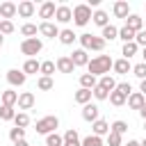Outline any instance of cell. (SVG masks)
<instances>
[{"label": "cell", "instance_id": "7a4b0ae2", "mask_svg": "<svg viewBox=\"0 0 146 146\" xmlns=\"http://www.w3.org/2000/svg\"><path fill=\"white\" fill-rule=\"evenodd\" d=\"M89 21H91V7H89V5H78V7H73V23H75V25L84 27Z\"/></svg>", "mask_w": 146, "mask_h": 146}, {"label": "cell", "instance_id": "f35d334b", "mask_svg": "<svg viewBox=\"0 0 146 146\" xmlns=\"http://www.w3.org/2000/svg\"><path fill=\"white\" fill-rule=\"evenodd\" d=\"M14 116H16L14 107H7V105L0 107V119H2V121H14Z\"/></svg>", "mask_w": 146, "mask_h": 146}, {"label": "cell", "instance_id": "8fae6325", "mask_svg": "<svg viewBox=\"0 0 146 146\" xmlns=\"http://www.w3.org/2000/svg\"><path fill=\"white\" fill-rule=\"evenodd\" d=\"M125 21H128V23H125V27H130V30H132L135 34L144 30V18H141V16H137V14H130V16L125 18Z\"/></svg>", "mask_w": 146, "mask_h": 146}, {"label": "cell", "instance_id": "681fc988", "mask_svg": "<svg viewBox=\"0 0 146 146\" xmlns=\"http://www.w3.org/2000/svg\"><path fill=\"white\" fill-rule=\"evenodd\" d=\"M139 116H141V119H144V121H146V100H144V105H141V107H139Z\"/></svg>", "mask_w": 146, "mask_h": 146}, {"label": "cell", "instance_id": "bcb514c9", "mask_svg": "<svg viewBox=\"0 0 146 146\" xmlns=\"http://www.w3.org/2000/svg\"><path fill=\"white\" fill-rule=\"evenodd\" d=\"M107 144H110V146H121V135L110 132V135H107Z\"/></svg>", "mask_w": 146, "mask_h": 146}, {"label": "cell", "instance_id": "52a82bcc", "mask_svg": "<svg viewBox=\"0 0 146 146\" xmlns=\"http://www.w3.org/2000/svg\"><path fill=\"white\" fill-rule=\"evenodd\" d=\"M98 114H100V110H98V105H94V103H87L84 107H82V119L84 121H98Z\"/></svg>", "mask_w": 146, "mask_h": 146}, {"label": "cell", "instance_id": "74e56055", "mask_svg": "<svg viewBox=\"0 0 146 146\" xmlns=\"http://www.w3.org/2000/svg\"><path fill=\"white\" fill-rule=\"evenodd\" d=\"M9 139H11L14 144H16V141H23V139H25V130H23V128H11V130H9Z\"/></svg>", "mask_w": 146, "mask_h": 146}, {"label": "cell", "instance_id": "2e32d148", "mask_svg": "<svg viewBox=\"0 0 146 146\" xmlns=\"http://www.w3.org/2000/svg\"><path fill=\"white\" fill-rule=\"evenodd\" d=\"M114 16H116V18H128V16H130V5H128L125 0L114 2Z\"/></svg>", "mask_w": 146, "mask_h": 146}, {"label": "cell", "instance_id": "4fadbf2b", "mask_svg": "<svg viewBox=\"0 0 146 146\" xmlns=\"http://www.w3.org/2000/svg\"><path fill=\"white\" fill-rule=\"evenodd\" d=\"M55 66H57V71H59V73H73V68H75L68 55H64V57H59V59L55 62Z\"/></svg>", "mask_w": 146, "mask_h": 146}, {"label": "cell", "instance_id": "83f0119b", "mask_svg": "<svg viewBox=\"0 0 146 146\" xmlns=\"http://www.w3.org/2000/svg\"><path fill=\"white\" fill-rule=\"evenodd\" d=\"M96 84H98V82H96L94 75H89V73H82V75H80V87H82V89H94Z\"/></svg>", "mask_w": 146, "mask_h": 146}, {"label": "cell", "instance_id": "e575fe53", "mask_svg": "<svg viewBox=\"0 0 146 146\" xmlns=\"http://www.w3.org/2000/svg\"><path fill=\"white\" fill-rule=\"evenodd\" d=\"M39 66H41V64H39L36 59H27V62L23 64V73H25V75H27V73H39Z\"/></svg>", "mask_w": 146, "mask_h": 146}, {"label": "cell", "instance_id": "ab89813d", "mask_svg": "<svg viewBox=\"0 0 146 146\" xmlns=\"http://www.w3.org/2000/svg\"><path fill=\"white\" fill-rule=\"evenodd\" d=\"M80 146H103V139L96 137V135H89V137H84L80 141Z\"/></svg>", "mask_w": 146, "mask_h": 146}, {"label": "cell", "instance_id": "e0dca14e", "mask_svg": "<svg viewBox=\"0 0 146 146\" xmlns=\"http://www.w3.org/2000/svg\"><path fill=\"white\" fill-rule=\"evenodd\" d=\"M55 11H57V7H55V2H43L41 7H39V16L41 18H55Z\"/></svg>", "mask_w": 146, "mask_h": 146}, {"label": "cell", "instance_id": "7402d4cb", "mask_svg": "<svg viewBox=\"0 0 146 146\" xmlns=\"http://www.w3.org/2000/svg\"><path fill=\"white\" fill-rule=\"evenodd\" d=\"M103 41H112V39H119V30L114 25H105L103 27V34H100Z\"/></svg>", "mask_w": 146, "mask_h": 146}, {"label": "cell", "instance_id": "f907efd6", "mask_svg": "<svg viewBox=\"0 0 146 146\" xmlns=\"http://www.w3.org/2000/svg\"><path fill=\"white\" fill-rule=\"evenodd\" d=\"M125 146H139V141H135V139H130V141H128Z\"/></svg>", "mask_w": 146, "mask_h": 146}, {"label": "cell", "instance_id": "ffe728a7", "mask_svg": "<svg viewBox=\"0 0 146 146\" xmlns=\"http://www.w3.org/2000/svg\"><path fill=\"white\" fill-rule=\"evenodd\" d=\"M144 100H146V98H144V96H141L139 91H132V94L128 96V105H130L132 110H139V107L144 105Z\"/></svg>", "mask_w": 146, "mask_h": 146}, {"label": "cell", "instance_id": "6f0895ef", "mask_svg": "<svg viewBox=\"0 0 146 146\" xmlns=\"http://www.w3.org/2000/svg\"><path fill=\"white\" fill-rule=\"evenodd\" d=\"M144 30H146V21H144Z\"/></svg>", "mask_w": 146, "mask_h": 146}, {"label": "cell", "instance_id": "d6a6232c", "mask_svg": "<svg viewBox=\"0 0 146 146\" xmlns=\"http://www.w3.org/2000/svg\"><path fill=\"white\" fill-rule=\"evenodd\" d=\"M119 39H123V43H130V41H135V32L123 25V27L119 30Z\"/></svg>", "mask_w": 146, "mask_h": 146}, {"label": "cell", "instance_id": "ee69618b", "mask_svg": "<svg viewBox=\"0 0 146 146\" xmlns=\"http://www.w3.org/2000/svg\"><path fill=\"white\" fill-rule=\"evenodd\" d=\"M116 91H121V94L128 98V96L132 94V87H130V82H119V84H116Z\"/></svg>", "mask_w": 146, "mask_h": 146}, {"label": "cell", "instance_id": "f546056e", "mask_svg": "<svg viewBox=\"0 0 146 146\" xmlns=\"http://www.w3.org/2000/svg\"><path fill=\"white\" fill-rule=\"evenodd\" d=\"M125 100H128V98H125V96H123L121 91H116V89H114V91L110 94V103H112L114 107H121V105H123Z\"/></svg>", "mask_w": 146, "mask_h": 146}, {"label": "cell", "instance_id": "db71d44e", "mask_svg": "<svg viewBox=\"0 0 146 146\" xmlns=\"http://www.w3.org/2000/svg\"><path fill=\"white\" fill-rule=\"evenodd\" d=\"M64 146H80V144H64Z\"/></svg>", "mask_w": 146, "mask_h": 146}, {"label": "cell", "instance_id": "ba28073f", "mask_svg": "<svg viewBox=\"0 0 146 146\" xmlns=\"http://www.w3.org/2000/svg\"><path fill=\"white\" fill-rule=\"evenodd\" d=\"M39 32H41L43 36H48V39H55V36H59V30H57V25H55V23H50V21H43V23L39 25Z\"/></svg>", "mask_w": 146, "mask_h": 146}, {"label": "cell", "instance_id": "3957f363", "mask_svg": "<svg viewBox=\"0 0 146 146\" xmlns=\"http://www.w3.org/2000/svg\"><path fill=\"white\" fill-rule=\"evenodd\" d=\"M57 125H59V119L57 116H43V119H39L36 121V132L39 135H50V132H55L57 130Z\"/></svg>", "mask_w": 146, "mask_h": 146}, {"label": "cell", "instance_id": "c3c4849f", "mask_svg": "<svg viewBox=\"0 0 146 146\" xmlns=\"http://www.w3.org/2000/svg\"><path fill=\"white\" fill-rule=\"evenodd\" d=\"M139 94L146 98V80H141V84H139Z\"/></svg>", "mask_w": 146, "mask_h": 146}, {"label": "cell", "instance_id": "603a6c76", "mask_svg": "<svg viewBox=\"0 0 146 146\" xmlns=\"http://www.w3.org/2000/svg\"><path fill=\"white\" fill-rule=\"evenodd\" d=\"M112 68L123 75V73H128L132 66H130V59H116V62H112Z\"/></svg>", "mask_w": 146, "mask_h": 146}, {"label": "cell", "instance_id": "f5cc1de1", "mask_svg": "<svg viewBox=\"0 0 146 146\" xmlns=\"http://www.w3.org/2000/svg\"><path fill=\"white\" fill-rule=\"evenodd\" d=\"M141 55H144V64H146V48H144V52H141Z\"/></svg>", "mask_w": 146, "mask_h": 146}, {"label": "cell", "instance_id": "f6af8a7d", "mask_svg": "<svg viewBox=\"0 0 146 146\" xmlns=\"http://www.w3.org/2000/svg\"><path fill=\"white\" fill-rule=\"evenodd\" d=\"M14 32V23L11 21H0V34H11Z\"/></svg>", "mask_w": 146, "mask_h": 146}, {"label": "cell", "instance_id": "1f68e13d", "mask_svg": "<svg viewBox=\"0 0 146 146\" xmlns=\"http://www.w3.org/2000/svg\"><path fill=\"white\" fill-rule=\"evenodd\" d=\"M64 144H80V135H78L75 128H71V130L64 132Z\"/></svg>", "mask_w": 146, "mask_h": 146}, {"label": "cell", "instance_id": "277c9868", "mask_svg": "<svg viewBox=\"0 0 146 146\" xmlns=\"http://www.w3.org/2000/svg\"><path fill=\"white\" fill-rule=\"evenodd\" d=\"M80 43H82V50H103L105 48V41L94 34H80Z\"/></svg>", "mask_w": 146, "mask_h": 146}, {"label": "cell", "instance_id": "11a10c76", "mask_svg": "<svg viewBox=\"0 0 146 146\" xmlns=\"http://www.w3.org/2000/svg\"><path fill=\"white\" fill-rule=\"evenodd\" d=\"M2 41H5V36H2V34H0V46H2Z\"/></svg>", "mask_w": 146, "mask_h": 146}, {"label": "cell", "instance_id": "d6986e66", "mask_svg": "<svg viewBox=\"0 0 146 146\" xmlns=\"http://www.w3.org/2000/svg\"><path fill=\"white\" fill-rule=\"evenodd\" d=\"M73 98H75V103L87 105V103L91 100V89H82V87H80V89L75 91V96H73Z\"/></svg>", "mask_w": 146, "mask_h": 146}, {"label": "cell", "instance_id": "7c38bea8", "mask_svg": "<svg viewBox=\"0 0 146 146\" xmlns=\"http://www.w3.org/2000/svg\"><path fill=\"white\" fill-rule=\"evenodd\" d=\"M16 14H18V16H23V18H30V16L34 14V2L23 0L21 5H16Z\"/></svg>", "mask_w": 146, "mask_h": 146}, {"label": "cell", "instance_id": "cb8c5ba5", "mask_svg": "<svg viewBox=\"0 0 146 146\" xmlns=\"http://www.w3.org/2000/svg\"><path fill=\"white\" fill-rule=\"evenodd\" d=\"M98 87H103L105 91H110V94H112V91L116 89V80H114L112 75H103V78H100V82H98Z\"/></svg>", "mask_w": 146, "mask_h": 146}, {"label": "cell", "instance_id": "9c48e42d", "mask_svg": "<svg viewBox=\"0 0 146 146\" xmlns=\"http://www.w3.org/2000/svg\"><path fill=\"white\" fill-rule=\"evenodd\" d=\"M68 57H71L73 66H87V64H89V55H87V50H82V48L73 50V55H68Z\"/></svg>", "mask_w": 146, "mask_h": 146}, {"label": "cell", "instance_id": "44dd1931", "mask_svg": "<svg viewBox=\"0 0 146 146\" xmlns=\"http://www.w3.org/2000/svg\"><path fill=\"white\" fill-rule=\"evenodd\" d=\"M91 21H94V23H96L98 27H105V25H110V23H107L110 18H107V14H105L103 9H98V11H94V14H91Z\"/></svg>", "mask_w": 146, "mask_h": 146}, {"label": "cell", "instance_id": "8992f818", "mask_svg": "<svg viewBox=\"0 0 146 146\" xmlns=\"http://www.w3.org/2000/svg\"><path fill=\"white\" fill-rule=\"evenodd\" d=\"M25 73L23 71H18V68H11V71H7V82L11 84V87H21V84H25Z\"/></svg>", "mask_w": 146, "mask_h": 146}, {"label": "cell", "instance_id": "7bdbcfd3", "mask_svg": "<svg viewBox=\"0 0 146 146\" xmlns=\"http://www.w3.org/2000/svg\"><path fill=\"white\" fill-rule=\"evenodd\" d=\"M132 73L139 78V80H146V64L141 62V64H137V66H132Z\"/></svg>", "mask_w": 146, "mask_h": 146}, {"label": "cell", "instance_id": "5bb4252c", "mask_svg": "<svg viewBox=\"0 0 146 146\" xmlns=\"http://www.w3.org/2000/svg\"><path fill=\"white\" fill-rule=\"evenodd\" d=\"M18 107L21 110H32L34 107V94L32 91H23L18 96Z\"/></svg>", "mask_w": 146, "mask_h": 146}, {"label": "cell", "instance_id": "b9f144b4", "mask_svg": "<svg viewBox=\"0 0 146 146\" xmlns=\"http://www.w3.org/2000/svg\"><path fill=\"white\" fill-rule=\"evenodd\" d=\"M36 87L41 89V91H48V89H52V78H39V82H36Z\"/></svg>", "mask_w": 146, "mask_h": 146}, {"label": "cell", "instance_id": "5b68a950", "mask_svg": "<svg viewBox=\"0 0 146 146\" xmlns=\"http://www.w3.org/2000/svg\"><path fill=\"white\" fill-rule=\"evenodd\" d=\"M41 50H43V43H41V39H36V36H34V39H25V41L21 43V52L27 55L30 59H32V55H39Z\"/></svg>", "mask_w": 146, "mask_h": 146}, {"label": "cell", "instance_id": "f1b7e54d", "mask_svg": "<svg viewBox=\"0 0 146 146\" xmlns=\"http://www.w3.org/2000/svg\"><path fill=\"white\" fill-rule=\"evenodd\" d=\"M46 146H64V137L57 132H50L46 135Z\"/></svg>", "mask_w": 146, "mask_h": 146}, {"label": "cell", "instance_id": "d4e9b609", "mask_svg": "<svg viewBox=\"0 0 146 146\" xmlns=\"http://www.w3.org/2000/svg\"><path fill=\"white\" fill-rule=\"evenodd\" d=\"M16 103H18V94H16V91H11V89H9V91H2V105L14 107Z\"/></svg>", "mask_w": 146, "mask_h": 146}, {"label": "cell", "instance_id": "d590c367", "mask_svg": "<svg viewBox=\"0 0 146 146\" xmlns=\"http://www.w3.org/2000/svg\"><path fill=\"white\" fill-rule=\"evenodd\" d=\"M91 96H94L96 100H107V98H110V91H105L103 87H98V84H96V87L91 89Z\"/></svg>", "mask_w": 146, "mask_h": 146}, {"label": "cell", "instance_id": "60d3db41", "mask_svg": "<svg viewBox=\"0 0 146 146\" xmlns=\"http://www.w3.org/2000/svg\"><path fill=\"white\" fill-rule=\"evenodd\" d=\"M21 32H23L27 39H34V34L39 32V27H36V25H32V23H25V25L21 27Z\"/></svg>", "mask_w": 146, "mask_h": 146}, {"label": "cell", "instance_id": "836d02e7", "mask_svg": "<svg viewBox=\"0 0 146 146\" xmlns=\"http://www.w3.org/2000/svg\"><path fill=\"white\" fill-rule=\"evenodd\" d=\"M137 43L135 41H130V43H123V59H130L132 55H137Z\"/></svg>", "mask_w": 146, "mask_h": 146}, {"label": "cell", "instance_id": "ac0fdd59", "mask_svg": "<svg viewBox=\"0 0 146 146\" xmlns=\"http://www.w3.org/2000/svg\"><path fill=\"white\" fill-rule=\"evenodd\" d=\"M91 128H94V135H96V137H103V135H110V123H107V121H103V119H98V121H94V123H91Z\"/></svg>", "mask_w": 146, "mask_h": 146}, {"label": "cell", "instance_id": "7dc6e473", "mask_svg": "<svg viewBox=\"0 0 146 146\" xmlns=\"http://www.w3.org/2000/svg\"><path fill=\"white\" fill-rule=\"evenodd\" d=\"M135 43L146 48V30H141V32H137V34H135Z\"/></svg>", "mask_w": 146, "mask_h": 146}, {"label": "cell", "instance_id": "9a60e30c", "mask_svg": "<svg viewBox=\"0 0 146 146\" xmlns=\"http://www.w3.org/2000/svg\"><path fill=\"white\" fill-rule=\"evenodd\" d=\"M16 16V5L14 2H0V18L2 21H9Z\"/></svg>", "mask_w": 146, "mask_h": 146}, {"label": "cell", "instance_id": "4dcf8cb0", "mask_svg": "<svg viewBox=\"0 0 146 146\" xmlns=\"http://www.w3.org/2000/svg\"><path fill=\"white\" fill-rule=\"evenodd\" d=\"M14 123H16V128H23V130H25V128L30 125V116H27L25 112H18V114L14 116Z\"/></svg>", "mask_w": 146, "mask_h": 146}, {"label": "cell", "instance_id": "484cf974", "mask_svg": "<svg viewBox=\"0 0 146 146\" xmlns=\"http://www.w3.org/2000/svg\"><path fill=\"white\" fill-rule=\"evenodd\" d=\"M75 39H78V36H75V32H73V30H68V27L59 32V41H62L64 46H71V43H73Z\"/></svg>", "mask_w": 146, "mask_h": 146}, {"label": "cell", "instance_id": "816d5d0a", "mask_svg": "<svg viewBox=\"0 0 146 146\" xmlns=\"http://www.w3.org/2000/svg\"><path fill=\"white\" fill-rule=\"evenodd\" d=\"M14 146H30V144H27V141H25V139H23V141H16V144H14Z\"/></svg>", "mask_w": 146, "mask_h": 146}, {"label": "cell", "instance_id": "8d00e7d4", "mask_svg": "<svg viewBox=\"0 0 146 146\" xmlns=\"http://www.w3.org/2000/svg\"><path fill=\"white\" fill-rule=\"evenodd\" d=\"M125 130H128V123H125V121H121V119H119V121H114V123L110 125V132H116V135H123Z\"/></svg>", "mask_w": 146, "mask_h": 146}, {"label": "cell", "instance_id": "4316f807", "mask_svg": "<svg viewBox=\"0 0 146 146\" xmlns=\"http://www.w3.org/2000/svg\"><path fill=\"white\" fill-rule=\"evenodd\" d=\"M55 62H50V59H46V62H41V66H39V73H43V78H50L52 73H55Z\"/></svg>", "mask_w": 146, "mask_h": 146}, {"label": "cell", "instance_id": "6da1fadb", "mask_svg": "<svg viewBox=\"0 0 146 146\" xmlns=\"http://www.w3.org/2000/svg\"><path fill=\"white\" fill-rule=\"evenodd\" d=\"M110 68H112V59H110V55H98V57H94V59H89V64H87V71H89V75H110Z\"/></svg>", "mask_w": 146, "mask_h": 146}, {"label": "cell", "instance_id": "9f6ffc18", "mask_svg": "<svg viewBox=\"0 0 146 146\" xmlns=\"http://www.w3.org/2000/svg\"><path fill=\"white\" fill-rule=\"evenodd\" d=\"M139 146H146V139H144V141H141V144H139Z\"/></svg>", "mask_w": 146, "mask_h": 146}, {"label": "cell", "instance_id": "30bf717a", "mask_svg": "<svg viewBox=\"0 0 146 146\" xmlns=\"http://www.w3.org/2000/svg\"><path fill=\"white\" fill-rule=\"evenodd\" d=\"M71 18H73V9L66 7V5H59L57 11H55V21H59V23H68Z\"/></svg>", "mask_w": 146, "mask_h": 146}]
</instances>
